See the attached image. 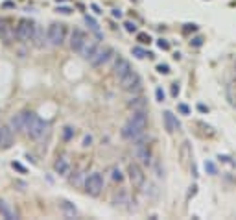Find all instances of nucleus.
Listing matches in <instances>:
<instances>
[{"mask_svg":"<svg viewBox=\"0 0 236 220\" xmlns=\"http://www.w3.org/2000/svg\"><path fill=\"white\" fill-rule=\"evenodd\" d=\"M172 94H173V96L179 94V87H177V83H173V87H172Z\"/></svg>","mask_w":236,"mask_h":220,"instance_id":"c9c22d12","label":"nucleus"},{"mask_svg":"<svg viewBox=\"0 0 236 220\" xmlns=\"http://www.w3.org/2000/svg\"><path fill=\"white\" fill-rule=\"evenodd\" d=\"M127 176H129V181H131V185H133L135 189H140L144 185V181H146V174H144V170H142V167L138 163H129Z\"/></svg>","mask_w":236,"mask_h":220,"instance_id":"423d86ee","label":"nucleus"},{"mask_svg":"<svg viewBox=\"0 0 236 220\" xmlns=\"http://www.w3.org/2000/svg\"><path fill=\"white\" fill-rule=\"evenodd\" d=\"M33 32H35V24H33L30 19H20L17 22V26H15V37H17V41H20V43L31 41Z\"/></svg>","mask_w":236,"mask_h":220,"instance_id":"7ed1b4c3","label":"nucleus"},{"mask_svg":"<svg viewBox=\"0 0 236 220\" xmlns=\"http://www.w3.org/2000/svg\"><path fill=\"white\" fill-rule=\"evenodd\" d=\"M133 152H135V157L142 165H149L151 163V150H149V146L146 142H137Z\"/></svg>","mask_w":236,"mask_h":220,"instance_id":"9d476101","label":"nucleus"},{"mask_svg":"<svg viewBox=\"0 0 236 220\" xmlns=\"http://www.w3.org/2000/svg\"><path fill=\"white\" fill-rule=\"evenodd\" d=\"M120 87L124 89V91H127V93H135V91H138V89L142 87V80H140V76H138L137 72L129 70L124 78H120Z\"/></svg>","mask_w":236,"mask_h":220,"instance_id":"0eeeda50","label":"nucleus"},{"mask_svg":"<svg viewBox=\"0 0 236 220\" xmlns=\"http://www.w3.org/2000/svg\"><path fill=\"white\" fill-rule=\"evenodd\" d=\"M124 26H126V30H127L129 33H135V32H137V24H135V22H131V20L124 22Z\"/></svg>","mask_w":236,"mask_h":220,"instance_id":"b1692460","label":"nucleus"},{"mask_svg":"<svg viewBox=\"0 0 236 220\" xmlns=\"http://www.w3.org/2000/svg\"><path fill=\"white\" fill-rule=\"evenodd\" d=\"M113 17H118V19H120V17H122V11H120V9H113Z\"/></svg>","mask_w":236,"mask_h":220,"instance_id":"e433bc0d","label":"nucleus"},{"mask_svg":"<svg viewBox=\"0 0 236 220\" xmlns=\"http://www.w3.org/2000/svg\"><path fill=\"white\" fill-rule=\"evenodd\" d=\"M113 70H114V76L120 80V78H124V76H126V74L131 70V63H129L126 58L118 56L116 61H114V68H113Z\"/></svg>","mask_w":236,"mask_h":220,"instance_id":"ddd939ff","label":"nucleus"},{"mask_svg":"<svg viewBox=\"0 0 236 220\" xmlns=\"http://www.w3.org/2000/svg\"><path fill=\"white\" fill-rule=\"evenodd\" d=\"M155 94H157V100H159V102H162V100H164V93H162V89H157Z\"/></svg>","mask_w":236,"mask_h":220,"instance_id":"7c9ffc66","label":"nucleus"},{"mask_svg":"<svg viewBox=\"0 0 236 220\" xmlns=\"http://www.w3.org/2000/svg\"><path fill=\"white\" fill-rule=\"evenodd\" d=\"M127 107L133 109V111H146L148 102H146L144 96H137V98H131V100L127 102Z\"/></svg>","mask_w":236,"mask_h":220,"instance_id":"a211bd4d","label":"nucleus"},{"mask_svg":"<svg viewBox=\"0 0 236 220\" xmlns=\"http://www.w3.org/2000/svg\"><path fill=\"white\" fill-rule=\"evenodd\" d=\"M11 137H13V129L9 126L0 128V148H8L11 144Z\"/></svg>","mask_w":236,"mask_h":220,"instance_id":"f3484780","label":"nucleus"},{"mask_svg":"<svg viewBox=\"0 0 236 220\" xmlns=\"http://www.w3.org/2000/svg\"><path fill=\"white\" fill-rule=\"evenodd\" d=\"M137 41H138L140 45H149V43H151V37L148 35V33H138V35H137Z\"/></svg>","mask_w":236,"mask_h":220,"instance_id":"5701e85b","label":"nucleus"},{"mask_svg":"<svg viewBox=\"0 0 236 220\" xmlns=\"http://www.w3.org/2000/svg\"><path fill=\"white\" fill-rule=\"evenodd\" d=\"M85 22H87L89 26H91L92 30H98V24H96V20H94L92 17H89V15H85Z\"/></svg>","mask_w":236,"mask_h":220,"instance_id":"393cba45","label":"nucleus"},{"mask_svg":"<svg viewBox=\"0 0 236 220\" xmlns=\"http://www.w3.org/2000/svg\"><path fill=\"white\" fill-rule=\"evenodd\" d=\"M65 35H67L65 24H61V22L50 24V28H48V41H50L52 46H61L65 41Z\"/></svg>","mask_w":236,"mask_h":220,"instance_id":"39448f33","label":"nucleus"},{"mask_svg":"<svg viewBox=\"0 0 236 220\" xmlns=\"http://www.w3.org/2000/svg\"><path fill=\"white\" fill-rule=\"evenodd\" d=\"M98 48H100V46H98V41H96V39H87L85 43H83L79 54H81L85 59H91L94 54H96V50H98Z\"/></svg>","mask_w":236,"mask_h":220,"instance_id":"4468645a","label":"nucleus"},{"mask_svg":"<svg viewBox=\"0 0 236 220\" xmlns=\"http://www.w3.org/2000/svg\"><path fill=\"white\" fill-rule=\"evenodd\" d=\"M192 45H194V46H201V45H203V39H201V37L192 39Z\"/></svg>","mask_w":236,"mask_h":220,"instance_id":"2f4dec72","label":"nucleus"},{"mask_svg":"<svg viewBox=\"0 0 236 220\" xmlns=\"http://www.w3.org/2000/svg\"><path fill=\"white\" fill-rule=\"evenodd\" d=\"M159 48H162V50H168V48H170V43H166V41L164 39H159Z\"/></svg>","mask_w":236,"mask_h":220,"instance_id":"c85d7f7f","label":"nucleus"},{"mask_svg":"<svg viewBox=\"0 0 236 220\" xmlns=\"http://www.w3.org/2000/svg\"><path fill=\"white\" fill-rule=\"evenodd\" d=\"M113 180L114 181H122L124 180V176H122V172L118 168H113Z\"/></svg>","mask_w":236,"mask_h":220,"instance_id":"a878e982","label":"nucleus"},{"mask_svg":"<svg viewBox=\"0 0 236 220\" xmlns=\"http://www.w3.org/2000/svg\"><path fill=\"white\" fill-rule=\"evenodd\" d=\"M15 39V26H11L8 19H0V41L4 45H11Z\"/></svg>","mask_w":236,"mask_h":220,"instance_id":"6e6552de","label":"nucleus"},{"mask_svg":"<svg viewBox=\"0 0 236 220\" xmlns=\"http://www.w3.org/2000/svg\"><path fill=\"white\" fill-rule=\"evenodd\" d=\"M61 207H63V211H65L67 216H76V207H72L70 202H63V203H61Z\"/></svg>","mask_w":236,"mask_h":220,"instance_id":"4be33fe9","label":"nucleus"},{"mask_svg":"<svg viewBox=\"0 0 236 220\" xmlns=\"http://www.w3.org/2000/svg\"><path fill=\"white\" fill-rule=\"evenodd\" d=\"M113 48H111V46H105V48H98V50H96V54H94V56L91 58V59H89V61H91V65L92 67H96V68H98V67H103V65H105L107 63V61L111 59V56H113Z\"/></svg>","mask_w":236,"mask_h":220,"instance_id":"1a4fd4ad","label":"nucleus"},{"mask_svg":"<svg viewBox=\"0 0 236 220\" xmlns=\"http://www.w3.org/2000/svg\"><path fill=\"white\" fill-rule=\"evenodd\" d=\"M72 135H74V129L67 126V128H65V133H63V137H65V141H70V137H72Z\"/></svg>","mask_w":236,"mask_h":220,"instance_id":"bb28decb","label":"nucleus"},{"mask_svg":"<svg viewBox=\"0 0 236 220\" xmlns=\"http://www.w3.org/2000/svg\"><path fill=\"white\" fill-rule=\"evenodd\" d=\"M133 54H135L138 59H142V58H146V56H148V58L153 56V54H149L148 50H144V48H140V46H133Z\"/></svg>","mask_w":236,"mask_h":220,"instance_id":"412c9836","label":"nucleus"},{"mask_svg":"<svg viewBox=\"0 0 236 220\" xmlns=\"http://www.w3.org/2000/svg\"><path fill=\"white\" fill-rule=\"evenodd\" d=\"M54 170H55V174H59V176H67L70 172V163H68V159L65 155L57 157V161L54 163Z\"/></svg>","mask_w":236,"mask_h":220,"instance_id":"dca6fc26","label":"nucleus"},{"mask_svg":"<svg viewBox=\"0 0 236 220\" xmlns=\"http://www.w3.org/2000/svg\"><path fill=\"white\" fill-rule=\"evenodd\" d=\"M0 215H2L4 218H9V220L17 218V215H15V213H13V211L9 209V205L6 203L4 200H0Z\"/></svg>","mask_w":236,"mask_h":220,"instance_id":"aec40b11","label":"nucleus"},{"mask_svg":"<svg viewBox=\"0 0 236 220\" xmlns=\"http://www.w3.org/2000/svg\"><path fill=\"white\" fill-rule=\"evenodd\" d=\"M57 11H59V13H65V15H68V13H70L72 9H70V8H57Z\"/></svg>","mask_w":236,"mask_h":220,"instance_id":"f704fd0d","label":"nucleus"},{"mask_svg":"<svg viewBox=\"0 0 236 220\" xmlns=\"http://www.w3.org/2000/svg\"><path fill=\"white\" fill-rule=\"evenodd\" d=\"M13 168H17V170H20V172H26V168L22 167V165H19V163H13Z\"/></svg>","mask_w":236,"mask_h":220,"instance_id":"72a5a7b5","label":"nucleus"},{"mask_svg":"<svg viewBox=\"0 0 236 220\" xmlns=\"http://www.w3.org/2000/svg\"><path fill=\"white\" fill-rule=\"evenodd\" d=\"M85 41H87V33L81 28H74L72 30V33H70V48L74 52H79Z\"/></svg>","mask_w":236,"mask_h":220,"instance_id":"9b49d317","label":"nucleus"},{"mask_svg":"<svg viewBox=\"0 0 236 220\" xmlns=\"http://www.w3.org/2000/svg\"><path fill=\"white\" fill-rule=\"evenodd\" d=\"M205 168H207V172H209V174H216L218 172L216 167H214V163H205Z\"/></svg>","mask_w":236,"mask_h":220,"instance_id":"cd10ccee","label":"nucleus"},{"mask_svg":"<svg viewBox=\"0 0 236 220\" xmlns=\"http://www.w3.org/2000/svg\"><path fill=\"white\" fill-rule=\"evenodd\" d=\"M157 70L161 72V74H168V72H170V67H168V65H159Z\"/></svg>","mask_w":236,"mask_h":220,"instance_id":"c756f323","label":"nucleus"},{"mask_svg":"<svg viewBox=\"0 0 236 220\" xmlns=\"http://www.w3.org/2000/svg\"><path fill=\"white\" fill-rule=\"evenodd\" d=\"M48 129V122L43 120L41 116H37L35 113H28V120H26V129L24 132L28 133V137L31 139H41L44 135V132Z\"/></svg>","mask_w":236,"mask_h":220,"instance_id":"f03ea898","label":"nucleus"},{"mask_svg":"<svg viewBox=\"0 0 236 220\" xmlns=\"http://www.w3.org/2000/svg\"><path fill=\"white\" fill-rule=\"evenodd\" d=\"M148 128V115L146 111H133V115L127 119V122L122 128V137L127 141H137L142 137Z\"/></svg>","mask_w":236,"mask_h":220,"instance_id":"f257e3e1","label":"nucleus"},{"mask_svg":"<svg viewBox=\"0 0 236 220\" xmlns=\"http://www.w3.org/2000/svg\"><path fill=\"white\" fill-rule=\"evenodd\" d=\"M162 119H164V126H166V132L168 133H173L175 129H179V120L175 119V115L172 111H164Z\"/></svg>","mask_w":236,"mask_h":220,"instance_id":"2eb2a0df","label":"nucleus"},{"mask_svg":"<svg viewBox=\"0 0 236 220\" xmlns=\"http://www.w3.org/2000/svg\"><path fill=\"white\" fill-rule=\"evenodd\" d=\"M190 30H192V32L197 30V26H196V24H185V32H190Z\"/></svg>","mask_w":236,"mask_h":220,"instance_id":"473e14b6","label":"nucleus"},{"mask_svg":"<svg viewBox=\"0 0 236 220\" xmlns=\"http://www.w3.org/2000/svg\"><path fill=\"white\" fill-rule=\"evenodd\" d=\"M31 41H33V45H35L37 48H41V46L44 45V32H43L41 26H35V32H33Z\"/></svg>","mask_w":236,"mask_h":220,"instance_id":"6ab92c4d","label":"nucleus"},{"mask_svg":"<svg viewBox=\"0 0 236 220\" xmlns=\"http://www.w3.org/2000/svg\"><path fill=\"white\" fill-rule=\"evenodd\" d=\"M28 113H30V111H22V113H17L15 116H11V120H9V128L13 129V132H24V129H26Z\"/></svg>","mask_w":236,"mask_h":220,"instance_id":"f8f14e48","label":"nucleus"},{"mask_svg":"<svg viewBox=\"0 0 236 220\" xmlns=\"http://www.w3.org/2000/svg\"><path fill=\"white\" fill-rule=\"evenodd\" d=\"M103 191V176L100 172H92L85 180V192L89 196H100Z\"/></svg>","mask_w":236,"mask_h":220,"instance_id":"20e7f679","label":"nucleus"},{"mask_svg":"<svg viewBox=\"0 0 236 220\" xmlns=\"http://www.w3.org/2000/svg\"><path fill=\"white\" fill-rule=\"evenodd\" d=\"M179 109H181V111L186 115V113H188V107H186V106H179Z\"/></svg>","mask_w":236,"mask_h":220,"instance_id":"4c0bfd02","label":"nucleus"}]
</instances>
